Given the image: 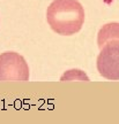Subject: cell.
<instances>
[{
	"label": "cell",
	"instance_id": "obj_1",
	"mask_svg": "<svg viewBox=\"0 0 119 124\" xmlns=\"http://www.w3.org/2000/svg\"><path fill=\"white\" fill-rule=\"evenodd\" d=\"M46 20L56 33L72 36L83 25L84 9L78 0H54L48 7Z\"/></svg>",
	"mask_w": 119,
	"mask_h": 124
},
{
	"label": "cell",
	"instance_id": "obj_2",
	"mask_svg": "<svg viewBox=\"0 0 119 124\" xmlns=\"http://www.w3.org/2000/svg\"><path fill=\"white\" fill-rule=\"evenodd\" d=\"M29 79V67L22 55L15 52L0 54V82Z\"/></svg>",
	"mask_w": 119,
	"mask_h": 124
},
{
	"label": "cell",
	"instance_id": "obj_3",
	"mask_svg": "<svg viewBox=\"0 0 119 124\" xmlns=\"http://www.w3.org/2000/svg\"><path fill=\"white\" fill-rule=\"evenodd\" d=\"M99 75L110 80H119V41L106 43L97 56Z\"/></svg>",
	"mask_w": 119,
	"mask_h": 124
},
{
	"label": "cell",
	"instance_id": "obj_4",
	"mask_svg": "<svg viewBox=\"0 0 119 124\" xmlns=\"http://www.w3.org/2000/svg\"><path fill=\"white\" fill-rule=\"evenodd\" d=\"M119 41V23L111 22L106 23L99 29L97 33V45L102 48L106 43Z\"/></svg>",
	"mask_w": 119,
	"mask_h": 124
}]
</instances>
